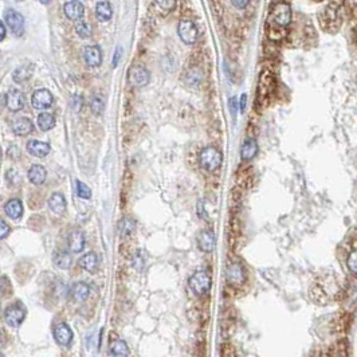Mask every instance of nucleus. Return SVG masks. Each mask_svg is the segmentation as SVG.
<instances>
[{
  "label": "nucleus",
  "instance_id": "1",
  "mask_svg": "<svg viewBox=\"0 0 357 357\" xmlns=\"http://www.w3.org/2000/svg\"><path fill=\"white\" fill-rule=\"evenodd\" d=\"M199 161H200L201 168L206 169L207 172H215L222 165L223 155L215 146H207L200 152Z\"/></svg>",
  "mask_w": 357,
  "mask_h": 357
},
{
  "label": "nucleus",
  "instance_id": "2",
  "mask_svg": "<svg viewBox=\"0 0 357 357\" xmlns=\"http://www.w3.org/2000/svg\"><path fill=\"white\" fill-rule=\"evenodd\" d=\"M341 3H329L328 7L324 10V15L321 18V26L329 32H336L341 26V16H340V10L338 7Z\"/></svg>",
  "mask_w": 357,
  "mask_h": 357
},
{
  "label": "nucleus",
  "instance_id": "3",
  "mask_svg": "<svg viewBox=\"0 0 357 357\" xmlns=\"http://www.w3.org/2000/svg\"><path fill=\"white\" fill-rule=\"evenodd\" d=\"M270 20L278 27H286L291 22V7L286 2H277L270 11Z\"/></svg>",
  "mask_w": 357,
  "mask_h": 357
},
{
  "label": "nucleus",
  "instance_id": "4",
  "mask_svg": "<svg viewBox=\"0 0 357 357\" xmlns=\"http://www.w3.org/2000/svg\"><path fill=\"white\" fill-rule=\"evenodd\" d=\"M189 287L191 290L196 295H204L207 294L210 289H211L212 281L211 275L208 274L206 270H197L195 271L191 278H189Z\"/></svg>",
  "mask_w": 357,
  "mask_h": 357
},
{
  "label": "nucleus",
  "instance_id": "5",
  "mask_svg": "<svg viewBox=\"0 0 357 357\" xmlns=\"http://www.w3.org/2000/svg\"><path fill=\"white\" fill-rule=\"evenodd\" d=\"M26 316H27V310H26L23 303L19 302V301L11 303L4 310V321L7 322V325L12 326V328H18V326L22 325Z\"/></svg>",
  "mask_w": 357,
  "mask_h": 357
},
{
  "label": "nucleus",
  "instance_id": "6",
  "mask_svg": "<svg viewBox=\"0 0 357 357\" xmlns=\"http://www.w3.org/2000/svg\"><path fill=\"white\" fill-rule=\"evenodd\" d=\"M150 74L145 67L141 65H133L128 71V81L130 86L133 87H144L149 83Z\"/></svg>",
  "mask_w": 357,
  "mask_h": 357
},
{
  "label": "nucleus",
  "instance_id": "7",
  "mask_svg": "<svg viewBox=\"0 0 357 357\" xmlns=\"http://www.w3.org/2000/svg\"><path fill=\"white\" fill-rule=\"evenodd\" d=\"M177 34L183 43L193 44L196 42L199 31L192 20H180L177 24Z\"/></svg>",
  "mask_w": 357,
  "mask_h": 357
},
{
  "label": "nucleus",
  "instance_id": "8",
  "mask_svg": "<svg viewBox=\"0 0 357 357\" xmlns=\"http://www.w3.org/2000/svg\"><path fill=\"white\" fill-rule=\"evenodd\" d=\"M3 22L8 26V28L11 30L12 34L16 36L23 35L24 31V18L23 15L18 12L16 10H7L6 14H4V19Z\"/></svg>",
  "mask_w": 357,
  "mask_h": 357
},
{
  "label": "nucleus",
  "instance_id": "9",
  "mask_svg": "<svg viewBox=\"0 0 357 357\" xmlns=\"http://www.w3.org/2000/svg\"><path fill=\"white\" fill-rule=\"evenodd\" d=\"M53 334H54V338L57 344H59L61 346H69L74 338V334H73V330L66 322H59L57 325L54 326V330H53Z\"/></svg>",
  "mask_w": 357,
  "mask_h": 357
},
{
  "label": "nucleus",
  "instance_id": "10",
  "mask_svg": "<svg viewBox=\"0 0 357 357\" xmlns=\"http://www.w3.org/2000/svg\"><path fill=\"white\" fill-rule=\"evenodd\" d=\"M197 247L203 252H212L216 246V235L212 230H203L196 238Z\"/></svg>",
  "mask_w": 357,
  "mask_h": 357
},
{
  "label": "nucleus",
  "instance_id": "11",
  "mask_svg": "<svg viewBox=\"0 0 357 357\" xmlns=\"http://www.w3.org/2000/svg\"><path fill=\"white\" fill-rule=\"evenodd\" d=\"M53 94L47 89H38L34 91L31 98V104L35 109H48L53 105Z\"/></svg>",
  "mask_w": 357,
  "mask_h": 357
},
{
  "label": "nucleus",
  "instance_id": "12",
  "mask_svg": "<svg viewBox=\"0 0 357 357\" xmlns=\"http://www.w3.org/2000/svg\"><path fill=\"white\" fill-rule=\"evenodd\" d=\"M350 324H352L350 314L348 312H340L332 320V332L337 334H345L349 330Z\"/></svg>",
  "mask_w": 357,
  "mask_h": 357
},
{
  "label": "nucleus",
  "instance_id": "13",
  "mask_svg": "<svg viewBox=\"0 0 357 357\" xmlns=\"http://www.w3.org/2000/svg\"><path fill=\"white\" fill-rule=\"evenodd\" d=\"M85 243H86V239H85V234L83 231L75 228V230H71L69 232V236H67V246L70 248L71 252H81L85 248Z\"/></svg>",
  "mask_w": 357,
  "mask_h": 357
},
{
  "label": "nucleus",
  "instance_id": "14",
  "mask_svg": "<svg viewBox=\"0 0 357 357\" xmlns=\"http://www.w3.org/2000/svg\"><path fill=\"white\" fill-rule=\"evenodd\" d=\"M63 10H65V15L70 20H74L75 23L82 19L83 15H85V7H83V4L81 3V2H78V0L66 2Z\"/></svg>",
  "mask_w": 357,
  "mask_h": 357
},
{
  "label": "nucleus",
  "instance_id": "15",
  "mask_svg": "<svg viewBox=\"0 0 357 357\" xmlns=\"http://www.w3.org/2000/svg\"><path fill=\"white\" fill-rule=\"evenodd\" d=\"M4 98H6L7 109L11 112H19L24 108V95L18 89H11L4 95Z\"/></svg>",
  "mask_w": 357,
  "mask_h": 357
},
{
  "label": "nucleus",
  "instance_id": "16",
  "mask_svg": "<svg viewBox=\"0 0 357 357\" xmlns=\"http://www.w3.org/2000/svg\"><path fill=\"white\" fill-rule=\"evenodd\" d=\"M226 277H227V281L234 286H239L242 283L244 282L246 279V275H244V270L243 267L240 266L239 263H230L227 267V271H226Z\"/></svg>",
  "mask_w": 357,
  "mask_h": 357
},
{
  "label": "nucleus",
  "instance_id": "17",
  "mask_svg": "<svg viewBox=\"0 0 357 357\" xmlns=\"http://www.w3.org/2000/svg\"><path fill=\"white\" fill-rule=\"evenodd\" d=\"M83 61L89 67H98L102 63V53L98 46H86L82 51Z\"/></svg>",
  "mask_w": 357,
  "mask_h": 357
},
{
  "label": "nucleus",
  "instance_id": "18",
  "mask_svg": "<svg viewBox=\"0 0 357 357\" xmlns=\"http://www.w3.org/2000/svg\"><path fill=\"white\" fill-rule=\"evenodd\" d=\"M11 129L12 132H14V134L20 136V137H24V136H28L30 133H32V130H34V124H32V121L30 120V118L19 117L16 118L15 121H12Z\"/></svg>",
  "mask_w": 357,
  "mask_h": 357
},
{
  "label": "nucleus",
  "instance_id": "19",
  "mask_svg": "<svg viewBox=\"0 0 357 357\" xmlns=\"http://www.w3.org/2000/svg\"><path fill=\"white\" fill-rule=\"evenodd\" d=\"M47 206L48 210H50L53 214H55V215L61 216L66 212V199H65L62 193H53V195L48 197Z\"/></svg>",
  "mask_w": 357,
  "mask_h": 357
},
{
  "label": "nucleus",
  "instance_id": "20",
  "mask_svg": "<svg viewBox=\"0 0 357 357\" xmlns=\"http://www.w3.org/2000/svg\"><path fill=\"white\" fill-rule=\"evenodd\" d=\"M90 295V287L85 282H75L70 289V297L74 302H85Z\"/></svg>",
  "mask_w": 357,
  "mask_h": 357
},
{
  "label": "nucleus",
  "instance_id": "21",
  "mask_svg": "<svg viewBox=\"0 0 357 357\" xmlns=\"http://www.w3.org/2000/svg\"><path fill=\"white\" fill-rule=\"evenodd\" d=\"M27 177L30 183L34 185H40L43 184L46 181V177H47V171L44 168L43 165L39 164H34L30 167L27 172Z\"/></svg>",
  "mask_w": 357,
  "mask_h": 357
},
{
  "label": "nucleus",
  "instance_id": "22",
  "mask_svg": "<svg viewBox=\"0 0 357 357\" xmlns=\"http://www.w3.org/2000/svg\"><path fill=\"white\" fill-rule=\"evenodd\" d=\"M79 267L85 271H89V273H94L97 270V267L99 265V258L98 255L95 254L94 251H89L85 255H82L78 261Z\"/></svg>",
  "mask_w": 357,
  "mask_h": 357
},
{
  "label": "nucleus",
  "instance_id": "23",
  "mask_svg": "<svg viewBox=\"0 0 357 357\" xmlns=\"http://www.w3.org/2000/svg\"><path fill=\"white\" fill-rule=\"evenodd\" d=\"M27 152L30 153V155H32V156L35 157H46L50 153L51 148L50 145H48L47 142H43V141H38V140H30V141L27 142Z\"/></svg>",
  "mask_w": 357,
  "mask_h": 357
},
{
  "label": "nucleus",
  "instance_id": "24",
  "mask_svg": "<svg viewBox=\"0 0 357 357\" xmlns=\"http://www.w3.org/2000/svg\"><path fill=\"white\" fill-rule=\"evenodd\" d=\"M273 89H274V78H273V75H271L269 71H265V73L261 75V79H259V95H261L262 98H266V97H269V95L271 94Z\"/></svg>",
  "mask_w": 357,
  "mask_h": 357
},
{
  "label": "nucleus",
  "instance_id": "25",
  "mask_svg": "<svg viewBox=\"0 0 357 357\" xmlns=\"http://www.w3.org/2000/svg\"><path fill=\"white\" fill-rule=\"evenodd\" d=\"M32 71H34V65L31 62H27L22 65V66L16 67L14 73H12V79L16 83H23L26 81L31 78Z\"/></svg>",
  "mask_w": 357,
  "mask_h": 357
},
{
  "label": "nucleus",
  "instance_id": "26",
  "mask_svg": "<svg viewBox=\"0 0 357 357\" xmlns=\"http://www.w3.org/2000/svg\"><path fill=\"white\" fill-rule=\"evenodd\" d=\"M258 155V142L255 138H246L242 144V148H240V157L243 160L248 161L252 160L255 156Z\"/></svg>",
  "mask_w": 357,
  "mask_h": 357
},
{
  "label": "nucleus",
  "instance_id": "27",
  "mask_svg": "<svg viewBox=\"0 0 357 357\" xmlns=\"http://www.w3.org/2000/svg\"><path fill=\"white\" fill-rule=\"evenodd\" d=\"M4 212L11 219H19L23 215V204L19 199H10L7 203L4 204Z\"/></svg>",
  "mask_w": 357,
  "mask_h": 357
},
{
  "label": "nucleus",
  "instance_id": "28",
  "mask_svg": "<svg viewBox=\"0 0 357 357\" xmlns=\"http://www.w3.org/2000/svg\"><path fill=\"white\" fill-rule=\"evenodd\" d=\"M53 262L61 270H67V269H70L73 261H71L70 254L67 251H65V250H57L53 254Z\"/></svg>",
  "mask_w": 357,
  "mask_h": 357
},
{
  "label": "nucleus",
  "instance_id": "29",
  "mask_svg": "<svg viewBox=\"0 0 357 357\" xmlns=\"http://www.w3.org/2000/svg\"><path fill=\"white\" fill-rule=\"evenodd\" d=\"M95 16L99 22H109L113 16L112 4L109 2H98L95 6Z\"/></svg>",
  "mask_w": 357,
  "mask_h": 357
},
{
  "label": "nucleus",
  "instance_id": "30",
  "mask_svg": "<svg viewBox=\"0 0 357 357\" xmlns=\"http://www.w3.org/2000/svg\"><path fill=\"white\" fill-rule=\"evenodd\" d=\"M109 353L112 357H128L129 346L124 340H114L109 346Z\"/></svg>",
  "mask_w": 357,
  "mask_h": 357
},
{
  "label": "nucleus",
  "instance_id": "31",
  "mask_svg": "<svg viewBox=\"0 0 357 357\" xmlns=\"http://www.w3.org/2000/svg\"><path fill=\"white\" fill-rule=\"evenodd\" d=\"M38 126L40 128V130L48 132L55 126V117L50 113H40L38 116Z\"/></svg>",
  "mask_w": 357,
  "mask_h": 357
},
{
  "label": "nucleus",
  "instance_id": "32",
  "mask_svg": "<svg viewBox=\"0 0 357 357\" xmlns=\"http://www.w3.org/2000/svg\"><path fill=\"white\" fill-rule=\"evenodd\" d=\"M348 341L345 338L342 340H338L336 344H334L333 349H330L332 352V357H348Z\"/></svg>",
  "mask_w": 357,
  "mask_h": 357
},
{
  "label": "nucleus",
  "instance_id": "33",
  "mask_svg": "<svg viewBox=\"0 0 357 357\" xmlns=\"http://www.w3.org/2000/svg\"><path fill=\"white\" fill-rule=\"evenodd\" d=\"M153 6H155V8L157 10V12L160 14V15L165 16L168 15L169 12L172 11L173 8H175V6H176V2H171V0H161V2H155L153 3Z\"/></svg>",
  "mask_w": 357,
  "mask_h": 357
},
{
  "label": "nucleus",
  "instance_id": "34",
  "mask_svg": "<svg viewBox=\"0 0 357 357\" xmlns=\"http://www.w3.org/2000/svg\"><path fill=\"white\" fill-rule=\"evenodd\" d=\"M105 109V102L104 98L99 95H93V98L90 99V110L94 116H101Z\"/></svg>",
  "mask_w": 357,
  "mask_h": 357
},
{
  "label": "nucleus",
  "instance_id": "35",
  "mask_svg": "<svg viewBox=\"0 0 357 357\" xmlns=\"http://www.w3.org/2000/svg\"><path fill=\"white\" fill-rule=\"evenodd\" d=\"M75 32L78 34L79 38L82 39H87L91 36V28L90 26L85 22V20H79L75 23Z\"/></svg>",
  "mask_w": 357,
  "mask_h": 357
},
{
  "label": "nucleus",
  "instance_id": "36",
  "mask_svg": "<svg viewBox=\"0 0 357 357\" xmlns=\"http://www.w3.org/2000/svg\"><path fill=\"white\" fill-rule=\"evenodd\" d=\"M75 191L81 199H90L91 197V191L86 184H83L82 181L77 180L75 181Z\"/></svg>",
  "mask_w": 357,
  "mask_h": 357
},
{
  "label": "nucleus",
  "instance_id": "37",
  "mask_svg": "<svg viewBox=\"0 0 357 357\" xmlns=\"http://www.w3.org/2000/svg\"><path fill=\"white\" fill-rule=\"evenodd\" d=\"M346 266L349 269L350 273L357 275V250L352 251L346 259Z\"/></svg>",
  "mask_w": 357,
  "mask_h": 357
},
{
  "label": "nucleus",
  "instance_id": "38",
  "mask_svg": "<svg viewBox=\"0 0 357 357\" xmlns=\"http://www.w3.org/2000/svg\"><path fill=\"white\" fill-rule=\"evenodd\" d=\"M120 227H121L122 230V235H129L130 231L134 228V222L125 218V219L121 222V226H120Z\"/></svg>",
  "mask_w": 357,
  "mask_h": 357
},
{
  "label": "nucleus",
  "instance_id": "39",
  "mask_svg": "<svg viewBox=\"0 0 357 357\" xmlns=\"http://www.w3.org/2000/svg\"><path fill=\"white\" fill-rule=\"evenodd\" d=\"M83 105V99L81 95L75 94L73 98H71V109L74 110V112H79L81 110V108H82Z\"/></svg>",
  "mask_w": 357,
  "mask_h": 357
},
{
  "label": "nucleus",
  "instance_id": "40",
  "mask_svg": "<svg viewBox=\"0 0 357 357\" xmlns=\"http://www.w3.org/2000/svg\"><path fill=\"white\" fill-rule=\"evenodd\" d=\"M0 230H2V232H0L2 239H6V238L10 235V232H11V228H10V226H8L7 223H6V220L4 219L0 220Z\"/></svg>",
  "mask_w": 357,
  "mask_h": 357
},
{
  "label": "nucleus",
  "instance_id": "41",
  "mask_svg": "<svg viewBox=\"0 0 357 357\" xmlns=\"http://www.w3.org/2000/svg\"><path fill=\"white\" fill-rule=\"evenodd\" d=\"M228 106H230V113H231L232 117H236V114H238V109H239V105H238V102H236L235 97L230 98V101H228Z\"/></svg>",
  "mask_w": 357,
  "mask_h": 357
},
{
  "label": "nucleus",
  "instance_id": "42",
  "mask_svg": "<svg viewBox=\"0 0 357 357\" xmlns=\"http://www.w3.org/2000/svg\"><path fill=\"white\" fill-rule=\"evenodd\" d=\"M7 153H8V156L11 157V159H14V160H16V159H18L20 155L19 149H18V146H15V145H12L11 148H8Z\"/></svg>",
  "mask_w": 357,
  "mask_h": 357
},
{
  "label": "nucleus",
  "instance_id": "43",
  "mask_svg": "<svg viewBox=\"0 0 357 357\" xmlns=\"http://www.w3.org/2000/svg\"><path fill=\"white\" fill-rule=\"evenodd\" d=\"M220 357H235V353H234V350L231 349V348H228V346H226V348H222V354H220Z\"/></svg>",
  "mask_w": 357,
  "mask_h": 357
},
{
  "label": "nucleus",
  "instance_id": "44",
  "mask_svg": "<svg viewBox=\"0 0 357 357\" xmlns=\"http://www.w3.org/2000/svg\"><path fill=\"white\" fill-rule=\"evenodd\" d=\"M231 4L234 7H238L239 10H244V8L248 6L247 0H243V2H239V0H235V2H231Z\"/></svg>",
  "mask_w": 357,
  "mask_h": 357
},
{
  "label": "nucleus",
  "instance_id": "45",
  "mask_svg": "<svg viewBox=\"0 0 357 357\" xmlns=\"http://www.w3.org/2000/svg\"><path fill=\"white\" fill-rule=\"evenodd\" d=\"M246 104H247V94L244 93V94H242V97H240V102H239L240 112H244V110H246Z\"/></svg>",
  "mask_w": 357,
  "mask_h": 357
},
{
  "label": "nucleus",
  "instance_id": "46",
  "mask_svg": "<svg viewBox=\"0 0 357 357\" xmlns=\"http://www.w3.org/2000/svg\"><path fill=\"white\" fill-rule=\"evenodd\" d=\"M121 53H122V48L121 47H118V50H116V54H114V57H113V66L114 67H116L118 65V61H120Z\"/></svg>",
  "mask_w": 357,
  "mask_h": 357
},
{
  "label": "nucleus",
  "instance_id": "47",
  "mask_svg": "<svg viewBox=\"0 0 357 357\" xmlns=\"http://www.w3.org/2000/svg\"><path fill=\"white\" fill-rule=\"evenodd\" d=\"M0 30H2V40H4V38H6V23H4L3 20L0 22Z\"/></svg>",
  "mask_w": 357,
  "mask_h": 357
}]
</instances>
